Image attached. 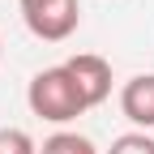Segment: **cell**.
Masks as SVG:
<instances>
[{
  "instance_id": "5b68a950",
  "label": "cell",
  "mask_w": 154,
  "mask_h": 154,
  "mask_svg": "<svg viewBox=\"0 0 154 154\" xmlns=\"http://www.w3.org/2000/svg\"><path fill=\"white\" fill-rule=\"evenodd\" d=\"M38 154H99V150H94V141L82 137V133H51Z\"/></svg>"
},
{
  "instance_id": "3957f363",
  "label": "cell",
  "mask_w": 154,
  "mask_h": 154,
  "mask_svg": "<svg viewBox=\"0 0 154 154\" xmlns=\"http://www.w3.org/2000/svg\"><path fill=\"white\" fill-rule=\"evenodd\" d=\"M64 69L73 73V82H77V90H82L86 107H99L107 94H111V64L103 60V56H94V51L69 56V60H64Z\"/></svg>"
},
{
  "instance_id": "7a4b0ae2",
  "label": "cell",
  "mask_w": 154,
  "mask_h": 154,
  "mask_svg": "<svg viewBox=\"0 0 154 154\" xmlns=\"http://www.w3.org/2000/svg\"><path fill=\"white\" fill-rule=\"evenodd\" d=\"M22 5V22L34 38L43 43H64L82 22V9L77 0H17Z\"/></svg>"
},
{
  "instance_id": "6da1fadb",
  "label": "cell",
  "mask_w": 154,
  "mask_h": 154,
  "mask_svg": "<svg viewBox=\"0 0 154 154\" xmlns=\"http://www.w3.org/2000/svg\"><path fill=\"white\" fill-rule=\"evenodd\" d=\"M26 103H30V111L38 120H47V124H69V120H77V116L90 111L86 99H82V90H77V82H73V73L64 64L34 73L30 86H26Z\"/></svg>"
},
{
  "instance_id": "8992f818",
  "label": "cell",
  "mask_w": 154,
  "mask_h": 154,
  "mask_svg": "<svg viewBox=\"0 0 154 154\" xmlns=\"http://www.w3.org/2000/svg\"><path fill=\"white\" fill-rule=\"evenodd\" d=\"M0 154H38V146L26 128H0Z\"/></svg>"
},
{
  "instance_id": "52a82bcc",
  "label": "cell",
  "mask_w": 154,
  "mask_h": 154,
  "mask_svg": "<svg viewBox=\"0 0 154 154\" xmlns=\"http://www.w3.org/2000/svg\"><path fill=\"white\" fill-rule=\"evenodd\" d=\"M107 154H154V137L150 133H124V137H116Z\"/></svg>"
},
{
  "instance_id": "277c9868",
  "label": "cell",
  "mask_w": 154,
  "mask_h": 154,
  "mask_svg": "<svg viewBox=\"0 0 154 154\" xmlns=\"http://www.w3.org/2000/svg\"><path fill=\"white\" fill-rule=\"evenodd\" d=\"M120 111L137 124V133H150V128H154V73H137V77L124 82V90H120Z\"/></svg>"
}]
</instances>
